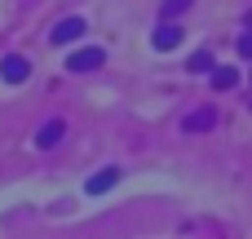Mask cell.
Returning <instances> with one entry per match:
<instances>
[{
	"mask_svg": "<svg viewBox=\"0 0 252 239\" xmlns=\"http://www.w3.org/2000/svg\"><path fill=\"white\" fill-rule=\"evenodd\" d=\"M27 75H31V62H27V58H18V53L0 58V80H4V84H22Z\"/></svg>",
	"mask_w": 252,
	"mask_h": 239,
	"instance_id": "1",
	"label": "cell"
},
{
	"mask_svg": "<svg viewBox=\"0 0 252 239\" xmlns=\"http://www.w3.org/2000/svg\"><path fill=\"white\" fill-rule=\"evenodd\" d=\"M151 44H155L159 53L177 49V44H182V22H159V27H155V35H151Z\"/></svg>",
	"mask_w": 252,
	"mask_h": 239,
	"instance_id": "2",
	"label": "cell"
},
{
	"mask_svg": "<svg viewBox=\"0 0 252 239\" xmlns=\"http://www.w3.org/2000/svg\"><path fill=\"white\" fill-rule=\"evenodd\" d=\"M84 27H89L84 18H62V22L53 27V35H49V40H53V44H71V40H80V35H84Z\"/></svg>",
	"mask_w": 252,
	"mask_h": 239,
	"instance_id": "3",
	"label": "cell"
},
{
	"mask_svg": "<svg viewBox=\"0 0 252 239\" xmlns=\"http://www.w3.org/2000/svg\"><path fill=\"white\" fill-rule=\"evenodd\" d=\"M213 124H217V106H199V111H190V115L182 120L186 133H208Z\"/></svg>",
	"mask_w": 252,
	"mask_h": 239,
	"instance_id": "4",
	"label": "cell"
},
{
	"mask_svg": "<svg viewBox=\"0 0 252 239\" xmlns=\"http://www.w3.org/2000/svg\"><path fill=\"white\" fill-rule=\"evenodd\" d=\"M102 58H106L102 49H75V53L66 58V67H71V71H97V67H102Z\"/></svg>",
	"mask_w": 252,
	"mask_h": 239,
	"instance_id": "5",
	"label": "cell"
},
{
	"mask_svg": "<svg viewBox=\"0 0 252 239\" xmlns=\"http://www.w3.org/2000/svg\"><path fill=\"white\" fill-rule=\"evenodd\" d=\"M62 133H66V124H62V120H49V124L35 133V146H44V151H49V146H58V142H62Z\"/></svg>",
	"mask_w": 252,
	"mask_h": 239,
	"instance_id": "6",
	"label": "cell"
},
{
	"mask_svg": "<svg viewBox=\"0 0 252 239\" xmlns=\"http://www.w3.org/2000/svg\"><path fill=\"white\" fill-rule=\"evenodd\" d=\"M115 182H120V169H102V173H93V177H89V186H84V191H89V195H102V191H111Z\"/></svg>",
	"mask_w": 252,
	"mask_h": 239,
	"instance_id": "7",
	"label": "cell"
},
{
	"mask_svg": "<svg viewBox=\"0 0 252 239\" xmlns=\"http://www.w3.org/2000/svg\"><path fill=\"white\" fill-rule=\"evenodd\" d=\"M208 75H213V89H235L239 84V71L235 67H213Z\"/></svg>",
	"mask_w": 252,
	"mask_h": 239,
	"instance_id": "8",
	"label": "cell"
},
{
	"mask_svg": "<svg viewBox=\"0 0 252 239\" xmlns=\"http://www.w3.org/2000/svg\"><path fill=\"white\" fill-rule=\"evenodd\" d=\"M213 67H217V62H213V53H208V49H199V53L190 58V71H213Z\"/></svg>",
	"mask_w": 252,
	"mask_h": 239,
	"instance_id": "9",
	"label": "cell"
},
{
	"mask_svg": "<svg viewBox=\"0 0 252 239\" xmlns=\"http://www.w3.org/2000/svg\"><path fill=\"white\" fill-rule=\"evenodd\" d=\"M182 9H190V0H164V18H177Z\"/></svg>",
	"mask_w": 252,
	"mask_h": 239,
	"instance_id": "10",
	"label": "cell"
},
{
	"mask_svg": "<svg viewBox=\"0 0 252 239\" xmlns=\"http://www.w3.org/2000/svg\"><path fill=\"white\" fill-rule=\"evenodd\" d=\"M239 58H248V62H252V31L239 40Z\"/></svg>",
	"mask_w": 252,
	"mask_h": 239,
	"instance_id": "11",
	"label": "cell"
},
{
	"mask_svg": "<svg viewBox=\"0 0 252 239\" xmlns=\"http://www.w3.org/2000/svg\"><path fill=\"white\" fill-rule=\"evenodd\" d=\"M248 31H252V13H248Z\"/></svg>",
	"mask_w": 252,
	"mask_h": 239,
	"instance_id": "12",
	"label": "cell"
}]
</instances>
